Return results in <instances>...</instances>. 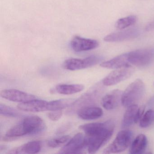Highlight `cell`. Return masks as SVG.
Returning a JSON list of instances; mask_svg holds the SVG:
<instances>
[{
    "instance_id": "obj_1",
    "label": "cell",
    "mask_w": 154,
    "mask_h": 154,
    "mask_svg": "<svg viewBox=\"0 0 154 154\" xmlns=\"http://www.w3.org/2000/svg\"><path fill=\"white\" fill-rule=\"evenodd\" d=\"M145 85L140 79H137L131 83L122 93V104L124 107L136 104L144 95Z\"/></svg>"
},
{
    "instance_id": "obj_2",
    "label": "cell",
    "mask_w": 154,
    "mask_h": 154,
    "mask_svg": "<svg viewBox=\"0 0 154 154\" xmlns=\"http://www.w3.org/2000/svg\"><path fill=\"white\" fill-rule=\"evenodd\" d=\"M132 132L128 130H123L117 134L114 140L103 150V154L119 153L126 150L130 145Z\"/></svg>"
},
{
    "instance_id": "obj_3",
    "label": "cell",
    "mask_w": 154,
    "mask_h": 154,
    "mask_svg": "<svg viewBox=\"0 0 154 154\" xmlns=\"http://www.w3.org/2000/svg\"><path fill=\"white\" fill-rule=\"evenodd\" d=\"M79 128L88 137H95L113 133L114 123L113 121L110 120L103 122L86 123L81 125Z\"/></svg>"
},
{
    "instance_id": "obj_4",
    "label": "cell",
    "mask_w": 154,
    "mask_h": 154,
    "mask_svg": "<svg viewBox=\"0 0 154 154\" xmlns=\"http://www.w3.org/2000/svg\"><path fill=\"white\" fill-rule=\"evenodd\" d=\"M128 60L130 64L137 67L149 65L154 60V50L143 48L128 53Z\"/></svg>"
},
{
    "instance_id": "obj_5",
    "label": "cell",
    "mask_w": 154,
    "mask_h": 154,
    "mask_svg": "<svg viewBox=\"0 0 154 154\" xmlns=\"http://www.w3.org/2000/svg\"><path fill=\"white\" fill-rule=\"evenodd\" d=\"M102 57L92 55L84 59L69 58L66 59L63 64L64 69L70 71H77L91 67L97 64L102 60Z\"/></svg>"
},
{
    "instance_id": "obj_6",
    "label": "cell",
    "mask_w": 154,
    "mask_h": 154,
    "mask_svg": "<svg viewBox=\"0 0 154 154\" xmlns=\"http://www.w3.org/2000/svg\"><path fill=\"white\" fill-rule=\"evenodd\" d=\"M88 147V141L86 135L82 133L75 134L58 151L59 154H79Z\"/></svg>"
},
{
    "instance_id": "obj_7",
    "label": "cell",
    "mask_w": 154,
    "mask_h": 154,
    "mask_svg": "<svg viewBox=\"0 0 154 154\" xmlns=\"http://www.w3.org/2000/svg\"><path fill=\"white\" fill-rule=\"evenodd\" d=\"M135 69L131 66L116 69L103 79V84L106 86L115 85L131 77Z\"/></svg>"
},
{
    "instance_id": "obj_8",
    "label": "cell",
    "mask_w": 154,
    "mask_h": 154,
    "mask_svg": "<svg viewBox=\"0 0 154 154\" xmlns=\"http://www.w3.org/2000/svg\"><path fill=\"white\" fill-rule=\"evenodd\" d=\"M26 135H35L43 132L46 128L43 120L37 116H29L21 122Z\"/></svg>"
},
{
    "instance_id": "obj_9",
    "label": "cell",
    "mask_w": 154,
    "mask_h": 154,
    "mask_svg": "<svg viewBox=\"0 0 154 154\" xmlns=\"http://www.w3.org/2000/svg\"><path fill=\"white\" fill-rule=\"evenodd\" d=\"M3 99L15 102L23 103L36 99L35 96L16 89H7L1 92Z\"/></svg>"
},
{
    "instance_id": "obj_10",
    "label": "cell",
    "mask_w": 154,
    "mask_h": 154,
    "mask_svg": "<svg viewBox=\"0 0 154 154\" xmlns=\"http://www.w3.org/2000/svg\"><path fill=\"white\" fill-rule=\"evenodd\" d=\"M99 45L97 40L84 38L79 36L74 37L71 42V48L76 52L93 50L97 48Z\"/></svg>"
},
{
    "instance_id": "obj_11",
    "label": "cell",
    "mask_w": 154,
    "mask_h": 154,
    "mask_svg": "<svg viewBox=\"0 0 154 154\" xmlns=\"http://www.w3.org/2000/svg\"><path fill=\"white\" fill-rule=\"evenodd\" d=\"M123 92L119 90H114L105 94L101 100L102 106L108 110L117 108L122 103Z\"/></svg>"
},
{
    "instance_id": "obj_12",
    "label": "cell",
    "mask_w": 154,
    "mask_h": 154,
    "mask_svg": "<svg viewBox=\"0 0 154 154\" xmlns=\"http://www.w3.org/2000/svg\"><path fill=\"white\" fill-rule=\"evenodd\" d=\"M48 101L36 99L21 103L17 105L20 110L34 112L48 111Z\"/></svg>"
},
{
    "instance_id": "obj_13",
    "label": "cell",
    "mask_w": 154,
    "mask_h": 154,
    "mask_svg": "<svg viewBox=\"0 0 154 154\" xmlns=\"http://www.w3.org/2000/svg\"><path fill=\"white\" fill-rule=\"evenodd\" d=\"M42 143L39 140L30 141L14 148L7 152L9 154H36L41 150Z\"/></svg>"
},
{
    "instance_id": "obj_14",
    "label": "cell",
    "mask_w": 154,
    "mask_h": 154,
    "mask_svg": "<svg viewBox=\"0 0 154 154\" xmlns=\"http://www.w3.org/2000/svg\"><path fill=\"white\" fill-rule=\"evenodd\" d=\"M139 35L138 30L130 29L121 32L112 33L106 36L103 38L107 42H117L129 40L137 37Z\"/></svg>"
},
{
    "instance_id": "obj_15",
    "label": "cell",
    "mask_w": 154,
    "mask_h": 154,
    "mask_svg": "<svg viewBox=\"0 0 154 154\" xmlns=\"http://www.w3.org/2000/svg\"><path fill=\"white\" fill-rule=\"evenodd\" d=\"M103 115V111L100 107L96 106H86L82 107L78 110V117L85 120L96 119Z\"/></svg>"
},
{
    "instance_id": "obj_16",
    "label": "cell",
    "mask_w": 154,
    "mask_h": 154,
    "mask_svg": "<svg viewBox=\"0 0 154 154\" xmlns=\"http://www.w3.org/2000/svg\"><path fill=\"white\" fill-rule=\"evenodd\" d=\"M130 66L128 60V53L120 55L100 64L101 67L111 69H119Z\"/></svg>"
},
{
    "instance_id": "obj_17",
    "label": "cell",
    "mask_w": 154,
    "mask_h": 154,
    "mask_svg": "<svg viewBox=\"0 0 154 154\" xmlns=\"http://www.w3.org/2000/svg\"><path fill=\"white\" fill-rule=\"evenodd\" d=\"M147 137L144 134H140L132 141L130 148L131 154H143L146 151L147 146Z\"/></svg>"
},
{
    "instance_id": "obj_18",
    "label": "cell",
    "mask_w": 154,
    "mask_h": 154,
    "mask_svg": "<svg viewBox=\"0 0 154 154\" xmlns=\"http://www.w3.org/2000/svg\"><path fill=\"white\" fill-rule=\"evenodd\" d=\"M84 88L81 84H60L56 86L55 90L60 94L70 95L82 91Z\"/></svg>"
},
{
    "instance_id": "obj_19",
    "label": "cell",
    "mask_w": 154,
    "mask_h": 154,
    "mask_svg": "<svg viewBox=\"0 0 154 154\" xmlns=\"http://www.w3.org/2000/svg\"><path fill=\"white\" fill-rule=\"evenodd\" d=\"M139 107L137 104L131 105L128 107L124 113L122 119V126L123 128H127L135 123L136 113Z\"/></svg>"
},
{
    "instance_id": "obj_20",
    "label": "cell",
    "mask_w": 154,
    "mask_h": 154,
    "mask_svg": "<svg viewBox=\"0 0 154 154\" xmlns=\"http://www.w3.org/2000/svg\"><path fill=\"white\" fill-rule=\"evenodd\" d=\"M75 101L72 99H65L48 102V111L60 110L71 107Z\"/></svg>"
},
{
    "instance_id": "obj_21",
    "label": "cell",
    "mask_w": 154,
    "mask_h": 154,
    "mask_svg": "<svg viewBox=\"0 0 154 154\" xmlns=\"http://www.w3.org/2000/svg\"><path fill=\"white\" fill-rule=\"evenodd\" d=\"M137 18L136 16H130L118 20L115 24L116 28L123 29L136 24Z\"/></svg>"
},
{
    "instance_id": "obj_22",
    "label": "cell",
    "mask_w": 154,
    "mask_h": 154,
    "mask_svg": "<svg viewBox=\"0 0 154 154\" xmlns=\"http://www.w3.org/2000/svg\"><path fill=\"white\" fill-rule=\"evenodd\" d=\"M140 126L142 128L149 127L154 122V110L150 109L147 111L140 120Z\"/></svg>"
},
{
    "instance_id": "obj_23",
    "label": "cell",
    "mask_w": 154,
    "mask_h": 154,
    "mask_svg": "<svg viewBox=\"0 0 154 154\" xmlns=\"http://www.w3.org/2000/svg\"><path fill=\"white\" fill-rule=\"evenodd\" d=\"M0 113L2 115L11 118H18L22 116L20 112L4 104H0Z\"/></svg>"
},
{
    "instance_id": "obj_24",
    "label": "cell",
    "mask_w": 154,
    "mask_h": 154,
    "mask_svg": "<svg viewBox=\"0 0 154 154\" xmlns=\"http://www.w3.org/2000/svg\"><path fill=\"white\" fill-rule=\"evenodd\" d=\"M71 138V137L68 135L58 137L50 140L48 142L47 145L50 147L57 148L67 143Z\"/></svg>"
},
{
    "instance_id": "obj_25",
    "label": "cell",
    "mask_w": 154,
    "mask_h": 154,
    "mask_svg": "<svg viewBox=\"0 0 154 154\" xmlns=\"http://www.w3.org/2000/svg\"><path fill=\"white\" fill-rule=\"evenodd\" d=\"M63 115V111L60 110L51 111L47 114L48 117L51 120L57 121Z\"/></svg>"
},
{
    "instance_id": "obj_26",
    "label": "cell",
    "mask_w": 154,
    "mask_h": 154,
    "mask_svg": "<svg viewBox=\"0 0 154 154\" xmlns=\"http://www.w3.org/2000/svg\"><path fill=\"white\" fill-rule=\"evenodd\" d=\"M145 110V106H142L138 108L137 113H136V118H135V123H137L140 121L141 118L144 114V112Z\"/></svg>"
},
{
    "instance_id": "obj_27",
    "label": "cell",
    "mask_w": 154,
    "mask_h": 154,
    "mask_svg": "<svg viewBox=\"0 0 154 154\" xmlns=\"http://www.w3.org/2000/svg\"><path fill=\"white\" fill-rule=\"evenodd\" d=\"M6 148V146L4 145L1 146V150H2L3 149H5Z\"/></svg>"
}]
</instances>
